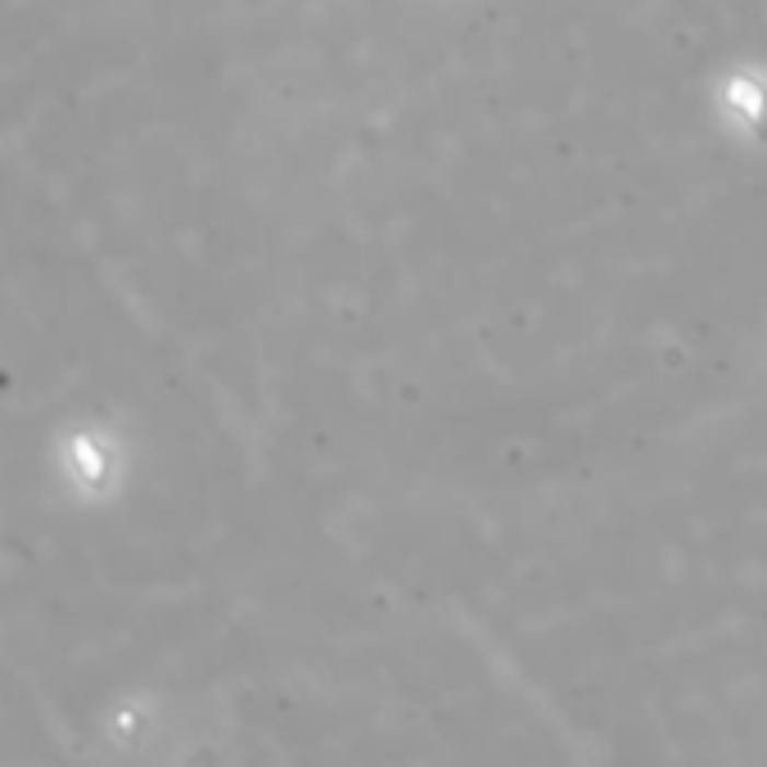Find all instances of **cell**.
I'll use <instances>...</instances> for the list:
<instances>
[{"instance_id":"cell-1","label":"cell","mask_w":767,"mask_h":767,"mask_svg":"<svg viewBox=\"0 0 767 767\" xmlns=\"http://www.w3.org/2000/svg\"><path fill=\"white\" fill-rule=\"evenodd\" d=\"M91 745L108 767H159L172 749V700L150 686L114 690L91 713Z\"/></svg>"}]
</instances>
